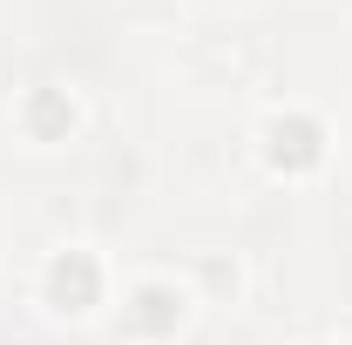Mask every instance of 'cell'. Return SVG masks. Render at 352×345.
Here are the masks:
<instances>
[{
	"instance_id": "obj_1",
	"label": "cell",
	"mask_w": 352,
	"mask_h": 345,
	"mask_svg": "<svg viewBox=\"0 0 352 345\" xmlns=\"http://www.w3.org/2000/svg\"><path fill=\"white\" fill-rule=\"evenodd\" d=\"M47 291H54V304H61V311H82V304H95V264H88L82 251H68V258L47 271Z\"/></svg>"
},
{
	"instance_id": "obj_2",
	"label": "cell",
	"mask_w": 352,
	"mask_h": 345,
	"mask_svg": "<svg viewBox=\"0 0 352 345\" xmlns=\"http://www.w3.org/2000/svg\"><path fill=\"white\" fill-rule=\"evenodd\" d=\"M271 156L292 163V170L318 163V129H311V122H278V129H271Z\"/></svg>"
},
{
	"instance_id": "obj_3",
	"label": "cell",
	"mask_w": 352,
	"mask_h": 345,
	"mask_svg": "<svg viewBox=\"0 0 352 345\" xmlns=\"http://www.w3.org/2000/svg\"><path fill=\"white\" fill-rule=\"evenodd\" d=\"M163 325H176L170 291H142V298H135V332H163Z\"/></svg>"
},
{
	"instance_id": "obj_4",
	"label": "cell",
	"mask_w": 352,
	"mask_h": 345,
	"mask_svg": "<svg viewBox=\"0 0 352 345\" xmlns=\"http://www.w3.org/2000/svg\"><path fill=\"white\" fill-rule=\"evenodd\" d=\"M34 129H41V135L68 129V102H61V95H34Z\"/></svg>"
}]
</instances>
